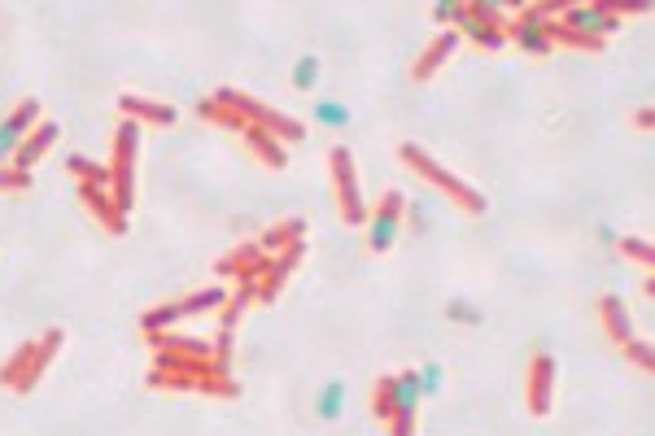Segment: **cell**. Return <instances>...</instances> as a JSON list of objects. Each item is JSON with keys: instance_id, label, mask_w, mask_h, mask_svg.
<instances>
[{"instance_id": "cell-4", "label": "cell", "mask_w": 655, "mask_h": 436, "mask_svg": "<svg viewBox=\"0 0 655 436\" xmlns=\"http://www.w3.org/2000/svg\"><path fill=\"white\" fill-rule=\"evenodd\" d=\"M136 157H140V127L123 118L114 131V153H110V197L118 201L123 214L136 205Z\"/></svg>"}, {"instance_id": "cell-22", "label": "cell", "mask_w": 655, "mask_h": 436, "mask_svg": "<svg viewBox=\"0 0 655 436\" xmlns=\"http://www.w3.org/2000/svg\"><path fill=\"white\" fill-rule=\"evenodd\" d=\"M258 301V284H236V293H228L219 310V332H236V323L245 319V310Z\"/></svg>"}, {"instance_id": "cell-15", "label": "cell", "mask_w": 655, "mask_h": 436, "mask_svg": "<svg viewBox=\"0 0 655 436\" xmlns=\"http://www.w3.org/2000/svg\"><path fill=\"white\" fill-rule=\"evenodd\" d=\"M459 44H463V35H459V31H442V35H437L433 44L424 48L420 57H415V66H411V79H415V83H428V79L437 75V70H442V66L450 62V57L459 53Z\"/></svg>"}, {"instance_id": "cell-21", "label": "cell", "mask_w": 655, "mask_h": 436, "mask_svg": "<svg viewBox=\"0 0 655 436\" xmlns=\"http://www.w3.org/2000/svg\"><path fill=\"white\" fill-rule=\"evenodd\" d=\"M241 140L254 149V157H258L262 166H271V171H284V162H289V157H284V144L276 136H267V131H258V127H245Z\"/></svg>"}, {"instance_id": "cell-26", "label": "cell", "mask_w": 655, "mask_h": 436, "mask_svg": "<svg viewBox=\"0 0 655 436\" xmlns=\"http://www.w3.org/2000/svg\"><path fill=\"white\" fill-rule=\"evenodd\" d=\"M372 415L376 423H393V375H376L372 380Z\"/></svg>"}, {"instance_id": "cell-23", "label": "cell", "mask_w": 655, "mask_h": 436, "mask_svg": "<svg viewBox=\"0 0 655 436\" xmlns=\"http://www.w3.org/2000/svg\"><path fill=\"white\" fill-rule=\"evenodd\" d=\"M345 415V380L341 375H332L324 389L315 393V419L319 423H337Z\"/></svg>"}, {"instance_id": "cell-17", "label": "cell", "mask_w": 655, "mask_h": 436, "mask_svg": "<svg viewBox=\"0 0 655 436\" xmlns=\"http://www.w3.org/2000/svg\"><path fill=\"white\" fill-rule=\"evenodd\" d=\"M53 144H57V123H40L27 140L18 144V153H14V162H9V166H18V171H27V175H31V166L40 162V157L49 153Z\"/></svg>"}, {"instance_id": "cell-18", "label": "cell", "mask_w": 655, "mask_h": 436, "mask_svg": "<svg viewBox=\"0 0 655 436\" xmlns=\"http://www.w3.org/2000/svg\"><path fill=\"white\" fill-rule=\"evenodd\" d=\"M599 323H603V332L612 336L616 345L634 341V323H629V310H625L621 297H599Z\"/></svg>"}, {"instance_id": "cell-28", "label": "cell", "mask_w": 655, "mask_h": 436, "mask_svg": "<svg viewBox=\"0 0 655 436\" xmlns=\"http://www.w3.org/2000/svg\"><path fill=\"white\" fill-rule=\"evenodd\" d=\"M415 380H420V397H437L446 384V367L442 362H424V367H415Z\"/></svg>"}, {"instance_id": "cell-27", "label": "cell", "mask_w": 655, "mask_h": 436, "mask_svg": "<svg viewBox=\"0 0 655 436\" xmlns=\"http://www.w3.org/2000/svg\"><path fill=\"white\" fill-rule=\"evenodd\" d=\"M428 14H433L437 22H442L446 31H459V22L468 18V0H437V5L428 9Z\"/></svg>"}, {"instance_id": "cell-11", "label": "cell", "mask_w": 655, "mask_h": 436, "mask_svg": "<svg viewBox=\"0 0 655 436\" xmlns=\"http://www.w3.org/2000/svg\"><path fill=\"white\" fill-rule=\"evenodd\" d=\"M267 253L258 249V240H245V245H236V249H228L219 262H214V271L219 275H228V280H236V284H258L262 280V271H267Z\"/></svg>"}, {"instance_id": "cell-37", "label": "cell", "mask_w": 655, "mask_h": 436, "mask_svg": "<svg viewBox=\"0 0 655 436\" xmlns=\"http://www.w3.org/2000/svg\"><path fill=\"white\" fill-rule=\"evenodd\" d=\"M634 127H638V131H651V127H655V109H651V105H642L638 114H634Z\"/></svg>"}, {"instance_id": "cell-25", "label": "cell", "mask_w": 655, "mask_h": 436, "mask_svg": "<svg viewBox=\"0 0 655 436\" xmlns=\"http://www.w3.org/2000/svg\"><path fill=\"white\" fill-rule=\"evenodd\" d=\"M459 35H468V40L476 44V48H485V53H494V48H503L507 44V35L498 31V27H485V22H476L472 14L459 22Z\"/></svg>"}, {"instance_id": "cell-34", "label": "cell", "mask_w": 655, "mask_h": 436, "mask_svg": "<svg viewBox=\"0 0 655 436\" xmlns=\"http://www.w3.org/2000/svg\"><path fill=\"white\" fill-rule=\"evenodd\" d=\"M31 188V175L18 171V166H0V192H27Z\"/></svg>"}, {"instance_id": "cell-13", "label": "cell", "mask_w": 655, "mask_h": 436, "mask_svg": "<svg viewBox=\"0 0 655 436\" xmlns=\"http://www.w3.org/2000/svg\"><path fill=\"white\" fill-rule=\"evenodd\" d=\"M559 22H564L568 31H577V35H590V40H607V35L621 27L616 18L603 14L599 0H594V5H568L564 14H559Z\"/></svg>"}, {"instance_id": "cell-8", "label": "cell", "mask_w": 655, "mask_h": 436, "mask_svg": "<svg viewBox=\"0 0 655 436\" xmlns=\"http://www.w3.org/2000/svg\"><path fill=\"white\" fill-rule=\"evenodd\" d=\"M555 380H559V362L551 349H538L524 367V406H529L533 419H546L551 415V402H555Z\"/></svg>"}, {"instance_id": "cell-33", "label": "cell", "mask_w": 655, "mask_h": 436, "mask_svg": "<svg viewBox=\"0 0 655 436\" xmlns=\"http://www.w3.org/2000/svg\"><path fill=\"white\" fill-rule=\"evenodd\" d=\"M468 14H472L476 22H485V27H498V31L507 27V14H503V5H472V0H468Z\"/></svg>"}, {"instance_id": "cell-2", "label": "cell", "mask_w": 655, "mask_h": 436, "mask_svg": "<svg viewBox=\"0 0 655 436\" xmlns=\"http://www.w3.org/2000/svg\"><path fill=\"white\" fill-rule=\"evenodd\" d=\"M398 157H402V166H407V171H415V175L424 179V184L442 188L446 197L455 201L463 214H472V218H481V214H485V197H481V192H476V188L468 184V179L450 175L446 166L437 162L433 153H424V149H420V144H415V140H402V144H398Z\"/></svg>"}, {"instance_id": "cell-16", "label": "cell", "mask_w": 655, "mask_h": 436, "mask_svg": "<svg viewBox=\"0 0 655 436\" xmlns=\"http://www.w3.org/2000/svg\"><path fill=\"white\" fill-rule=\"evenodd\" d=\"M118 114L127 118V123H149V127H175V109L171 105H162V101H149V96H136V92H127V96H118Z\"/></svg>"}, {"instance_id": "cell-24", "label": "cell", "mask_w": 655, "mask_h": 436, "mask_svg": "<svg viewBox=\"0 0 655 436\" xmlns=\"http://www.w3.org/2000/svg\"><path fill=\"white\" fill-rule=\"evenodd\" d=\"M66 175L75 179V184H97V188H110V166L92 162V157H83V153H70V157H66Z\"/></svg>"}, {"instance_id": "cell-29", "label": "cell", "mask_w": 655, "mask_h": 436, "mask_svg": "<svg viewBox=\"0 0 655 436\" xmlns=\"http://www.w3.org/2000/svg\"><path fill=\"white\" fill-rule=\"evenodd\" d=\"M315 79H319V57L302 53V57H297V66H293V92H311Z\"/></svg>"}, {"instance_id": "cell-5", "label": "cell", "mask_w": 655, "mask_h": 436, "mask_svg": "<svg viewBox=\"0 0 655 436\" xmlns=\"http://www.w3.org/2000/svg\"><path fill=\"white\" fill-rule=\"evenodd\" d=\"M223 301H228V288L210 284V288H197V293H188L180 301H166V306H153L145 319H140V332H166V327L184 323V319H197V314H214L223 310Z\"/></svg>"}, {"instance_id": "cell-9", "label": "cell", "mask_w": 655, "mask_h": 436, "mask_svg": "<svg viewBox=\"0 0 655 436\" xmlns=\"http://www.w3.org/2000/svg\"><path fill=\"white\" fill-rule=\"evenodd\" d=\"M40 123H44V109H40V101H35V96L18 101L5 118H0V166H9V157L18 153V144L27 140Z\"/></svg>"}, {"instance_id": "cell-6", "label": "cell", "mask_w": 655, "mask_h": 436, "mask_svg": "<svg viewBox=\"0 0 655 436\" xmlns=\"http://www.w3.org/2000/svg\"><path fill=\"white\" fill-rule=\"evenodd\" d=\"M328 166H332V188H337V214L345 227H363L367 223V201L359 192V171H354V153L345 144L328 149Z\"/></svg>"}, {"instance_id": "cell-19", "label": "cell", "mask_w": 655, "mask_h": 436, "mask_svg": "<svg viewBox=\"0 0 655 436\" xmlns=\"http://www.w3.org/2000/svg\"><path fill=\"white\" fill-rule=\"evenodd\" d=\"M507 44H516L520 53H529V57H551L555 53V44H551V35H546V27H520L516 18H507Z\"/></svg>"}, {"instance_id": "cell-7", "label": "cell", "mask_w": 655, "mask_h": 436, "mask_svg": "<svg viewBox=\"0 0 655 436\" xmlns=\"http://www.w3.org/2000/svg\"><path fill=\"white\" fill-rule=\"evenodd\" d=\"M402 223H407V197H402L398 188H389L385 197L376 201V210H367V253H389L393 240H398Z\"/></svg>"}, {"instance_id": "cell-31", "label": "cell", "mask_w": 655, "mask_h": 436, "mask_svg": "<svg viewBox=\"0 0 655 436\" xmlns=\"http://www.w3.org/2000/svg\"><path fill=\"white\" fill-rule=\"evenodd\" d=\"M616 253L629 258V262H642V266L655 262V249L647 245V240H638V236H621V240H616Z\"/></svg>"}, {"instance_id": "cell-36", "label": "cell", "mask_w": 655, "mask_h": 436, "mask_svg": "<svg viewBox=\"0 0 655 436\" xmlns=\"http://www.w3.org/2000/svg\"><path fill=\"white\" fill-rule=\"evenodd\" d=\"M446 319H459V323H481V314H476L472 306H463V301H450V306H446Z\"/></svg>"}, {"instance_id": "cell-35", "label": "cell", "mask_w": 655, "mask_h": 436, "mask_svg": "<svg viewBox=\"0 0 655 436\" xmlns=\"http://www.w3.org/2000/svg\"><path fill=\"white\" fill-rule=\"evenodd\" d=\"M232 341H236V332H219V341H214V367L228 375H232Z\"/></svg>"}, {"instance_id": "cell-32", "label": "cell", "mask_w": 655, "mask_h": 436, "mask_svg": "<svg viewBox=\"0 0 655 436\" xmlns=\"http://www.w3.org/2000/svg\"><path fill=\"white\" fill-rule=\"evenodd\" d=\"M315 123L319 127H345L350 123V109L341 101H315Z\"/></svg>"}, {"instance_id": "cell-10", "label": "cell", "mask_w": 655, "mask_h": 436, "mask_svg": "<svg viewBox=\"0 0 655 436\" xmlns=\"http://www.w3.org/2000/svg\"><path fill=\"white\" fill-rule=\"evenodd\" d=\"M420 380H415V367L393 375V423H389V436H415V419H420Z\"/></svg>"}, {"instance_id": "cell-14", "label": "cell", "mask_w": 655, "mask_h": 436, "mask_svg": "<svg viewBox=\"0 0 655 436\" xmlns=\"http://www.w3.org/2000/svg\"><path fill=\"white\" fill-rule=\"evenodd\" d=\"M302 253H306V245H293V249L276 253V258L267 262V271H262V280H258V301H262V306H271V301L280 297V288L289 284V275L297 271V262H302Z\"/></svg>"}, {"instance_id": "cell-20", "label": "cell", "mask_w": 655, "mask_h": 436, "mask_svg": "<svg viewBox=\"0 0 655 436\" xmlns=\"http://www.w3.org/2000/svg\"><path fill=\"white\" fill-rule=\"evenodd\" d=\"M302 236H306V223H302V218H284V223H276L267 236L258 240V249L267 253V258H276V253L302 245Z\"/></svg>"}, {"instance_id": "cell-3", "label": "cell", "mask_w": 655, "mask_h": 436, "mask_svg": "<svg viewBox=\"0 0 655 436\" xmlns=\"http://www.w3.org/2000/svg\"><path fill=\"white\" fill-rule=\"evenodd\" d=\"M223 105H232L236 114L245 118L249 127H258V131H267V136H276L280 144H297V140H306V123H297V118L289 114H280V109H271V105H262L258 96H245V92H236V88H219L214 92Z\"/></svg>"}, {"instance_id": "cell-12", "label": "cell", "mask_w": 655, "mask_h": 436, "mask_svg": "<svg viewBox=\"0 0 655 436\" xmlns=\"http://www.w3.org/2000/svg\"><path fill=\"white\" fill-rule=\"evenodd\" d=\"M79 201L97 223L105 227L110 236H123L127 232V214L118 210V201L110 197V188H97V184H79Z\"/></svg>"}, {"instance_id": "cell-1", "label": "cell", "mask_w": 655, "mask_h": 436, "mask_svg": "<svg viewBox=\"0 0 655 436\" xmlns=\"http://www.w3.org/2000/svg\"><path fill=\"white\" fill-rule=\"evenodd\" d=\"M62 341H66L62 327H49V332H40L35 341H22L14 354L5 358V367H0V389L18 393V397L35 393V384L44 380V371L53 367V358L62 354Z\"/></svg>"}, {"instance_id": "cell-30", "label": "cell", "mask_w": 655, "mask_h": 436, "mask_svg": "<svg viewBox=\"0 0 655 436\" xmlns=\"http://www.w3.org/2000/svg\"><path fill=\"white\" fill-rule=\"evenodd\" d=\"M621 354H625L629 367H638L642 375H651V371H655V349H651L647 341H638V336H634L629 345H621Z\"/></svg>"}]
</instances>
